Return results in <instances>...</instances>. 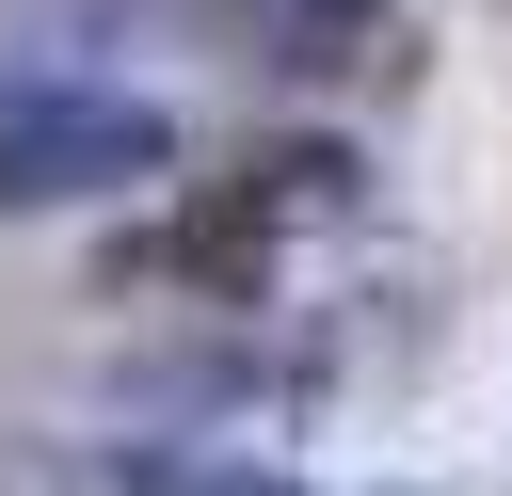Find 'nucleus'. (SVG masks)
Wrapping results in <instances>:
<instances>
[{
	"label": "nucleus",
	"mask_w": 512,
	"mask_h": 496,
	"mask_svg": "<svg viewBox=\"0 0 512 496\" xmlns=\"http://www.w3.org/2000/svg\"><path fill=\"white\" fill-rule=\"evenodd\" d=\"M112 480H128V496H320V480L240 464V448H112Z\"/></svg>",
	"instance_id": "f03ea898"
},
{
	"label": "nucleus",
	"mask_w": 512,
	"mask_h": 496,
	"mask_svg": "<svg viewBox=\"0 0 512 496\" xmlns=\"http://www.w3.org/2000/svg\"><path fill=\"white\" fill-rule=\"evenodd\" d=\"M144 176H176V112L160 96L80 80V64L0 80V224L16 208H96V192H144Z\"/></svg>",
	"instance_id": "f257e3e1"
}]
</instances>
